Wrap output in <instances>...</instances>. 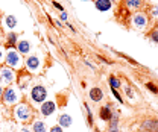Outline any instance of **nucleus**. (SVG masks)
I'll return each mask as SVG.
<instances>
[{"instance_id":"f257e3e1","label":"nucleus","mask_w":158,"mask_h":132,"mask_svg":"<svg viewBox=\"0 0 158 132\" xmlns=\"http://www.w3.org/2000/svg\"><path fill=\"white\" fill-rule=\"evenodd\" d=\"M5 61L8 65H11L12 69H21L23 65V59L18 53V50L15 49H9L6 53H5Z\"/></svg>"},{"instance_id":"f03ea898","label":"nucleus","mask_w":158,"mask_h":132,"mask_svg":"<svg viewBox=\"0 0 158 132\" xmlns=\"http://www.w3.org/2000/svg\"><path fill=\"white\" fill-rule=\"evenodd\" d=\"M14 115H15L17 120H20V122H29L31 117H32V109L26 103H20V105H17L15 109H14Z\"/></svg>"},{"instance_id":"7ed1b4c3","label":"nucleus","mask_w":158,"mask_h":132,"mask_svg":"<svg viewBox=\"0 0 158 132\" xmlns=\"http://www.w3.org/2000/svg\"><path fill=\"white\" fill-rule=\"evenodd\" d=\"M2 97L6 105H14L20 100V91L15 87H9V88H6V91H3Z\"/></svg>"},{"instance_id":"20e7f679","label":"nucleus","mask_w":158,"mask_h":132,"mask_svg":"<svg viewBox=\"0 0 158 132\" xmlns=\"http://www.w3.org/2000/svg\"><path fill=\"white\" fill-rule=\"evenodd\" d=\"M31 97L35 103H43L46 102V97H47V90L43 85H35L31 90Z\"/></svg>"},{"instance_id":"39448f33","label":"nucleus","mask_w":158,"mask_h":132,"mask_svg":"<svg viewBox=\"0 0 158 132\" xmlns=\"http://www.w3.org/2000/svg\"><path fill=\"white\" fill-rule=\"evenodd\" d=\"M14 79H15V74H14V71H12L11 69L3 67L2 70H0V82L2 84L11 85L12 82H14Z\"/></svg>"},{"instance_id":"423d86ee","label":"nucleus","mask_w":158,"mask_h":132,"mask_svg":"<svg viewBox=\"0 0 158 132\" xmlns=\"http://www.w3.org/2000/svg\"><path fill=\"white\" fill-rule=\"evenodd\" d=\"M132 23H134V28H135V29L143 31L144 28H146V24H148V17H146V14H143V12H137V14L132 17Z\"/></svg>"},{"instance_id":"0eeeda50","label":"nucleus","mask_w":158,"mask_h":132,"mask_svg":"<svg viewBox=\"0 0 158 132\" xmlns=\"http://www.w3.org/2000/svg\"><path fill=\"white\" fill-rule=\"evenodd\" d=\"M40 65H41V61H40L38 56L31 55V56L26 58V67H28L29 71H37L40 69Z\"/></svg>"},{"instance_id":"6e6552de","label":"nucleus","mask_w":158,"mask_h":132,"mask_svg":"<svg viewBox=\"0 0 158 132\" xmlns=\"http://www.w3.org/2000/svg\"><path fill=\"white\" fill-rule=\"evenodd\" d=\"M40 111H41V114L44 117H49V115H52V114L56 111V105H55V102H50V100L49 102H43Z\"/></svg>"},{"instance_id":"1a4fd4ad","label":"nucleus","mask_w":158,"mask_h":132,"mask_svg":"<svg viewBox=\"0 0 158 132\" xmlns=\"http://www.w3.org/2000/svg\"><path fill=\"white\" fill-rule=\"evenodd\" d=\"M96 8L100 12H107L111 9V0H96Z\"/></svg>"},{"instance_id":"9d476101","label":"nucleus","mask_w":158,"mask_h":132,"mask_svg":"<svg viewBox=\"0 0 158 132\" xmlns=\"http://www.w3.org/2000/svg\"><path fill=\"white\" fill-rule=\"evenodd\" d=\"M17 43H18V36H17V34L11 32V34H8V35H6V44H8V47H9V49L17 47Z\"/></svg>"},{"instance_id":"9b49d317","label":"nucleus","mask_w":158,"mask_h":132,"mask_svg":"<svg viewBox=\"0 0 158 132\" xmlns=\"http://www.w3.org/2000/svg\"><path fill=\"white\" fill-rule=\"evenodd\" d=\"M90 97H91V100H94V102H100L102 97H103V91L100 88H91L90 90Z\"/></svg>"},{"instance_id":"f8f14e48","label":"nucleus","mask_w":158,"mask_h":132,"mask_svg":"<svg viewBox=\"0 0 158 132\" xmlns=\"http://www.w3.org/2000/svg\"><path fill=\"white\" fill-rule=\"evenodd\" d=\"M17 47H18V53H29L31 52V43L23 39V41H18L17 43Z\"/></svg>"},{"instance_id":"ddd939ff","label":"nucleus","mask_w":158,"mask_h":132,"mask_svg":"<svg viewBox=\"0 0 158 132\" xmlns=\"http://www.w3.org/2000/svg\"><path fill=\"white\" fill-rule=\"evenodd\" d=\"M99 115H100V118H102V120H111L113 114H111V108H110V105H107V106L100 108V112H99Z\"/></svg>"},{"instance_id":"4468645a","label":"nucleus","mask_w":158,"mask_h":132,"mask_svg":"<svg viewBox=\"0 0 158 132\" xmlns=\"http://www.w3.org/2000/svg\"><path fill=\"white\" fill-rule=\"evenodd\" d=\"M59 126L61 128H70L72 126V117L69 114H62L59 117Z\"/></svg>"},{"instance_id":"2eb2a0df","label":"nucleus","mask_w":158,"mask_h":132,"mask_svg":"<svg viewBox=\"0 0 158 132\" xmlns=\"http://www.w3.org/2000/svg\"><path fill=\"white\" fill-rule=\"evenodd\" d=\"M32 131L34 132H47V126L43 120H37L32 126Z\"/></svg>"},{"instance_id":"dca6fc26","label":"nucleus","mask_w":158,"mask_h":132,"mask_svg":"<svg viewBox=\"0 0 158 132\" xmlns=\"http://www.w3.org/2000/svg\"><path fill=\"white\" fill-rule=\"evenodd\" d=\"M5 26L9 29H14L15 26H17V18L14 15H6L5 17Z\"/></svg>"},{"instance_id":"f3484780","label":"nucleus","mask_w":158,"mask_h":132,"mask_svg":"<svg viewBox=\"0 0 158 132\" xmlns=\"http://www.w3.org/2000/svg\"><path fill=\"white\" fill-rule=\"evenodd\" d=\"M144 128H148L149 131H152V132H158V123L155 122V120H148L146 123H144Z\"/></svg>"},{"instance_id":"a211bd4d","label":"nucleus","mask_w":158,"mask_h":132,"mask_svg":"<svg viewBox=\"0 0 158 132\" xmlns=\"http://www.w3.org/2000/svg\"><path fill=\"white\" fill-rule=\"evenodd\" d=\"M110 132H118V122H117V118H116V117H111Z\"/></svg>"},{"instance_id":"6ab92c4d","label":"nucleus","mask_w":158,"mask_h":132,"mask_svg":"<svg viewBox=\"0 0 158 132\" xmlns=\"http://www.w3.org/2000/svg\"><path fill=\"white\" fill-rule=\"evenodd\" d=\"M126 5L129 8H138L141 5V0H126Z\"/></svg>"},{"instance_id":"aec40b11","label":"nucleus","mask_w":158,"mask_h":132,"mask_svg":"<svg viewBox=\"0 0 158 132\" xmlns=\"http://www.w3.org/2000/svg\"><path fill=\"white\" fill-rule=\"evenodd\" d=\"M110 85H111V88H118V87H120V81H118L117 77L111 76L110 77Z\"/></svg>"},{"instance_id":"412c9836","label":"nucleus","mask_w":158,"mask_h":132,"mask_svg":"<svg viewBox=\"0 0 158 132\" xmlns=\"http://www.w3.org/2000/svg\"><path fill=\"white\" fill-rule=\"evenodd\" d=\"M151 39H152L154 43H157V44H158V31H154V32L151 34Z\"/></svg>"},{"instance_id":"4be33fe9","label":"nucleus","mask_w":158,"mask_h":132,"mask_svg":"<svg viewBox=\"0 0 158 132\" xmlns=\"http://www.w3.org/2000/svg\"><path fill=\"white\" fill-rule=\"evenodd\" d=\"M146 87H148L151 91H154V93H158V88H157V87H155L152 82H148V84H146Z\"/></svg>"},{"instance_id":"5701e85b","label":"nucleus","mask_w":158,"mask_h":132,"mask_svg":"<svg viewBox=\"0 0 158 132\" xmlns=\"http://www.w3.org/2000/svg\"><path fill=\"white\" fill-rule=\"evenodd\" d=\"M113 94L116 96V99H117L118 102H120V103H123V99H122V97H120V94H118L117 91H116V88H113Z\"/></svg>"},{"instance_id":"b1692460","label":"nucleus","mask_w":158,"mask_h":132,"mask_svg":"<svg viewBox=\"0 0 158 132\" xmlns=\"http://www.w3.org/2000/svg\"><path fill=\"white\" fill-rule=\"evenodd\" d=\"M125 90H126V94H128L129 97H134V93H132V88H131V87H126Z\"/></svg>"},{"instance_id":"393cba45","label":"nucleus","mask_w":158,"mask_h":132,"mask_svg":"<svg viewBox=\"0 0 158 132\" xmlns=\"http://www.w3.org/2000/svg\"><path fill=\"white\" fill-rule=\"evenodd\" d=\"M3 61H5V50L0 47V64H2Z\"/></svg>"},{"instance_id":"a878e982","label":"nucleus","mask_w":158,"mask_h":132,"mask_svg":"<svg viewBox=\"0 0 158 132\" xmlns=\"http://www.w3.org/2000/svg\"><path fill=\"white\" fill-rule=\"evenodd\" d=\"M50 132H62V128L61 126H53L50 129Z\"/></svg>"},{"instance_id":"bb28decb","label":"nucleus","mask_w":158,"mask_h":132,"mask_svg":"<svg viewBox=\"0 0 158 132\" xmlns=\"http://www.w3.org/2000/svg\"><path fill=\"white\" fill-rule=\"evenodd\" d=\"M53 6H55V8H56V9H59V11H61V12H64V8H62V6H61V5H59V3H58V2H53Z\"/></svg>"},{"instance_id":"cd10ccee","label":"nucleus","mask_w":158,"mask_h":132,"mask_svg":"<svg viewBox=\"0 0 158 132\" xmlns=\"http://www.w3.org/2000/svg\"><path fill=\"white\" fill-rule=\"evenodd\" d=\"M152 14H154L155 17H158V6H154V8H152Z\"/></svg>"},{"instance_id":"c85d7f7f","label":"nucleus","mask_w":158,"mask_h":132,"mask_svg":"<svg viewBox=\"0 0 158 132\" xmlns=\"http://www.w3.org/2000/svg\"><path fill=\"white\" fill-rule=\"evenodd\" d=\"M61 20L62 21H67V14H65V12H61Z\"/></svg>"},{"instance_id":"c756f323","label":"nucleus","mask_w":158,"mask_h":132,"mask_svg":"<svg viewBox=\"0 0 158 132\" xmlns=\"http://www.w3.org/2000/svg\"><path fill=\"white\" fill-rule=\"evenodd\" d=\"M2 94H3V88H2V85H0V97H2Z\"/></svg>"},{"instance_id":"7c9ffc66","label":"nucleus","mask_w":158,"mask_h":132,"mask_svg":"<svg viewBox=\"0 0 158 132\" xmlns=\"http://www.w3.org/2000/svg\"><path fill=\"white\" fill-rule=\"evenodd\" d=\"M21 132H31L29 129H21Z\"/></svg>"},{"instance_id":"2f4dec72","label":"nucleus","mask_w":158,"mask_h":132,"mask_svg":"<svg viewBox=\"0 0 158 132\" xmlns=\"http://www.w3.org/2000/svg\"><path fill=\"white\" fill-rule=\"evenodd\" d=\"M0 43H2V38H0Z\"/></svg>"},{"instance_id":"473e14b6","label":"nucleus","mask_w":158,"mask_h":132,"mask_svg":"<svg viewBox=\"0 0 158 132\" xmlns=\"http://www.w3.org/2000/svg\"><path fill=\"white\" fill-rule=\"evenodd\" d=\"M82 2H87V0H82Z\"/></svg>"}]
</instances>
